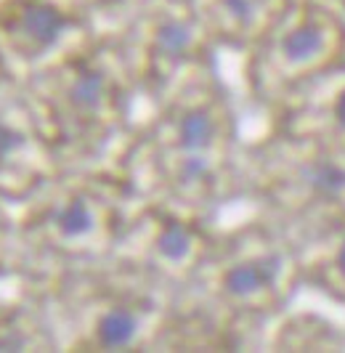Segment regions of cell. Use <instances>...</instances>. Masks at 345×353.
I'll return each mask as SVG.
<instances>
[{"instance_id": "cell-2", "label": "cell", "mask_w": 345, "mask_h": 353, "mask_svg": "<svg viewBox=\"0 0 345 353\" xmlns=\"http://www.w3.org/2000/svg\"><path fill=\"white\" fill-rule=\"evenodd\" d=\"M21 27H24V32L32 37L40 48H48L64 32L67 17L56 6H51V3H32L24 11V17H21Z\"/></svg>"}, {"instance_id": "cell-9", "label": "cell", "mask_w": 345, "mask_h": 353, "mask_svg": "<svg viewBox=\"0 0 345 353\" xmlns=\"http://www.w3.org/2000/svg\"><path fill=\"white\" fill-rule=\"evenodd\" d=\"M189 248H191V236L181 223H168L165 229L159 231V236H157V250L168 261H181L189 252Z\"/></svg>"}, {"instance_id": "cell-6", "label": "cell", "mask_w": 345, "mask_h": 353, "mask_svg": "<svg viewBox=\"0 0 345 353\" xmlns=\"http://www.w3.org/2000/svg\"><path fill=\"white\" fill-rule=\"evenodd\" d=\"M215 128H213V120L207 112H189L184 120H181V128H178V139H181V146L189 149V152H199L205 149L210 139H213Z\"/></svg>"}, {"instance_id": "cell-14", "label": "cell", "mask_w": 345, "mask_h": 353, "mask_svg": "<svg viewBox=\"0 0 345 353\" xmlns=\"http://www.w3.org/2000/svg\"><path fill=\"white\" fill-rule=\"evenodd\" d=\"M202 170H205V165H202L199 159H191L189 165H186V173H189V176H197V173H202Z\"/></svg>"}, {"instance_id": "cell-3", "label": "cell", "mask_w": 345, "mask_h": 353, "mask_svg": "<svg viewBox=\"0 0 345 353\" xmlns=\"http://www.w3.org/2000/svg\"><path fill=\"white\" fill-rule=\"evenodd\" d=\"M138 332V319L128 308H112L109 314H103L99 321V343L103 348H122L128 345Z\"/></svg>"}, {"instance_id": "cell-1", "label": "cell", "mask_w": 345, "mask_h": 353, "mask_svg": "<svg viewBox=\"0 0 345 353\" xmlns=\"http://www.w3.org/2000/svg\"><path fill=\"white\" fill-rule=\"evenodd\" d=\"M276 274H279V258H258V261H247L226 271L224 287L231 295H250V292H258L263 287L274 284Z\"/></svg>"}, {"instance_id": "cell-11", "label": "cell", "mask_w": 345, "mask_h": 353, "mask_svg": "<svg viewBox=\"0 0 345 353\" xmlns=\"http://www.w3.org/2000/svg\"><path fill=\"white\" fill-rule=\"evenodd\" d=\"M21 146V136H19L17 130H11L8 125L0 123V157H6V154H11L14 149Z\"/></svg>"}, {"instance_id": "cell-8", "label": "cell", "mask_w": 345, "mask_h": 353, "mask_svg": "<svg viewBox=\"0 0 345 353\" xmlns=\"http://www.w3.org/2000/svg\"><path fill=\"white\" fill-rule=\"evenodd\" d=\"M69 96H72V101L77 106L93 109L103 96V74H99V72H83V74L72 83Z\"/></svg>"}, {"instance_id": "cell-10", "label": "cell", "mask_w": 345, "mask_h": 353, "mask_svg": "<svg viewBox=\"0 0 345 353\" xmlns=\"http://www.w3.org/2000/svg\"><path fill=\"white\" fill-rule=\"evenodd\" d=\"M191 43V32L186 24L181 21H168L157 30V46L165 53H181L186 51Z\"/></svg>"}, {"instance_id": "cell-12", "label": "cell", "mask_w": 345, "mask_h": 353, "mask_svg": "<svg viewBox=\"0 0 345 353\" xmlns=\"http://www.w3.org/2000/svg\"><path fill=\"white\" fill-rule=\"evenodd\" d=\"M226 8H228L231 14H237V17H247L250 8H253V3H250V0H226Z\"/></svg>"}, {"instance_id": "cell-4", "label": "cell", "mask_w": 345, "mask_h": 353, "mask_svg": "<svg viewBox=\"0 0 345 353\" xmlns=\"http://www.w3.org/2000/svg\"><path fill=\"white\" fill-rule=\"evenodd\" d=\"M322 46H324V37L310 24L295 27L293 32H287L282 40V51L290 61H308L313 53L322 51Z\"/></svg>"}, {"instance_id": "cell-13", "label": "cell", "mask_w": 345, "mask_h": 353, "mask_svg": "<svg viewBox=\"0 0 345 353\" xmlns=\"http://www.w3.org/2000/svg\"><path fill=\"white\" fill-rule=\"evenodd\" d=\"M335 120L345 128V88L340 90V96H337V101H335Z\"/></svg>"}, {"instance_id": "cell-15", "label": "cell", "mask_w": 345, "mask_h": 353, "mask_svg": "<svg viewBox=\"0 0 345 353\" xmlns=\"http://www.w3.org/2000/svg\"><path fill=\"white\" fill-rule=\"evenodd\" d=\"M337 268L345 274V242L340 245V252H337Z\"/></svg>"}, {"instance_id": "cell-7", "label": "cell", "mask_w": 345, "mask_h": 353, "mask_svg": "<svg viewBox=\"0 0 345 353\" xmlns=\"http://www.w3.org/2000/svg\"><path fill=\"white\" fill-rule=\"evenodd\" d=\"M56 223H59L61 234H67V236H83V234H88V231L93 229V212L88 208V202L72 199L69 205L61 208Z\"/></svg>"}, {"instance_id": "cell-5", "label": "cell", "mask_w": 345, "mask_h": 353, "mask_svg": "<svg viewBox=\"0 0 345 353\" xmlns=\"http://www.w3.org/2000/svg\"><path fill=\"white\" fill-rule=\"evenodd\" d=\"M308 183L316 194L335 196L345 192V165L335 159H319L308 168Z\"/></svg>"}]
</instances>
